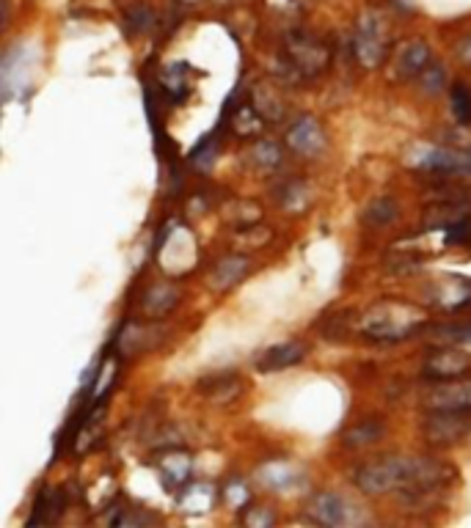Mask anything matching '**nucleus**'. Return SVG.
I'll return each instance as SVG.
<instances>
[{
    "mask_svg": "<svg viewBox=\"0 0 471 528\" xmlns=\"http://www.w3.org/2000/svg\"><path fill=\"white\" fill-rule=\"evenodd\" d=\"M419 168L430 173H471V152H452V149H428L419 155Z\"/></svg>",
    "mask_w": 471,
    "mask_h": 528,
    "instance_id": "nucleus-19",
    "label": "nucleus"
},
{
    "mask_svg": "<svg viewBox=\"0 0 471 528\" xmlns=\"http://www.w3.org/2000/svg\"><path fill=\"white\" fill-rule=\"evenodd\" d=\"M353 56L364 69H378L391 53V31L381 11L369 9L359 17L353 28Z\"/></svg>",
    "mask_w": 471,
    "mask_h": 528,
    "instance_id": "nucleus-3",
    "label": "nucleus"
},
{
    "mask_svg": "<svg viewBox=\"0 0 471 528\" xmlns=\"http://www.w3.org/2000/svg\"><path fill=\"white\" fill-rule=\"evenodd\" d=\"M397 218H400V204H397L391 195H383L367 207L364 226H369V229H386V226H391Z\"/></svg>",
    "mask_w": 471,
    "mask_h": 528,
    "instance_id": "nucleus-28",
    "label": "nucleus"
},
{
    "mask_svg": "<svg viewBox=\"0 0 471 528\" xmlns=\"http://www.w3.org/2000/svg\"><path fill=\"white\" fill-rule=\"evenodd\" d=\"M220 495L227 501V507H232V509H243L248 504V498H251V493H248V487L240 479H232L229 485H223Z\"/></svg>",
    "mask_w": 471,
    "mask_h": 528,
    "instance_id": "nucleus-37",
    "label": "nucleus"
},
{
    "mask_svg": "<svg viewBox=\"0 0 471 528\" xmlns=\"http://www.w3.org/2000/svg\"><path fill=\"white\" fill-rule=\"evenodd\" d=\"M428 328L425 309L405 300H381V303L356 314L353 331L369 344H397Z\"/></svg>",
    "mask_w": 471,
    "mask_h": 528,
    "instance_id": "nucleus-1",
    "label": "nucleus"
},
{
    "mask_svg": "<svg viewBox=\"0 0 471 528\" xmlns=\"http://www.w3.org/2000/svg\"><path fill=\"white\" fill-rule=\"evenodd\" d=\"M386 264H389L391 272H400L403 275V272L419 270L421 267V256H416V254H397V256H389Z\"/></svg>",
    "mask_w": 471,
    "mask_h": 528,
    "instance_id": "nucleus-40",
    "label": "nucleus"
},
{
    "mask_svg": "<svg viewBox=\"0 0 471 528\" xmlns=\"http://www.w3.org/2000/svg\"><path fill=\"white\" fill-rule=\"evenodd\" d=\"M421 303L433 311L458 314L471 309V279L468 275H438L421 289Z\"/></svg>",
    "mask_w": 471,
    "mask_h": 528,
    "instance_id": "nucleus-5",
    "label": "nucleus"
},
{
    "mask_svg": "<svg viewBox=\"0 0 471 528\" xmlns=\"http://www.w3.org/2000/svg\"><path fill=\"white\" fill-rule=\"evenodd\" d=\"M155 520V515L143 512L141 507H121V512L111 517V525H152Z\"/></svg>",
    "mask_w": 471,
    "mask_h": 528,
    "instance_id": "nucleus-34",
    "label": "nucleus"
},
{
    "mask_svg": "<svg viewBox=\"0 0 471 528\" xmlns=\"http://www.w3.org/2000/svg\"><path fill=\"white\" fill-rule=\"evenodd\" d=\"M309 356V347L304 341H282L267 347L262 356L257 358V371L270 374V371H284L290 366H297Z\"/></svg>",
    "mask_w": 471,
    "mask_h": 528,
    "instance_id": "nucleus-16",
    "label": "nucleus"
},
{
    "mask_svg": "<svg viewBox=\"0 0 471 528\" xmlns=\"http://www.w3.org/2000/svg\"><path fill=\"white\" fill-rule=\"evenodd\" d=\"M405 476H408V457H397V455H386L378 460H369L361 463L353 471V485L369 495H386L391 490H400L405 485Z\"/></svg>",
    "mask_w": 471,
    "mask_h": 528,
    "instance_id": "nucleus-4",
    "label": "nucleus"
},
{
    "mask_svg": "<svg viewBox=\"0 0 471 528\" xmlns=\"http://www.w3.org/2000/svg\"><path fill=\"white\" fill-rule=\"evenodd\" d=\"M116 344L124 352H146L155 347V331L143 328V325H130V328H121L116 336Z\"/></svg>",
    "mask_w": 471,
    "mask_h": 528,
    "instance_id": "nucleus-30",
    "label": "nucleus"
},
{
    "mask_svg": "<svg viewBox=\"0 0 471 528\" xmlns=\"http://www.w3.org/2000/svg\"><path fill=\"white\" fill-rule=\"evenodd\" d=\"M177 4H182V6H198V4H205V0H177Z\"/></svg>",
    "mask_w": 471,
    "mask_h": 528,
    "instance_id": "nucleus-42",
    "label": "nucleus"
},
{
    "mask_svg": "<svg viewBox=\"0 0 471 528\" xmlns=\"http://www.w3.org/2000/svg\"><path fill=\"white\" fill-rule=\"evenodd\" d=\"M419 405L425 410H471V377L436 380L421 394Z\"/></svg>",
    "mask_w": 471,
    "mask_h": 528,
    "instance_id": "nucleus-9",
    "label": "nucleus"
},
{
    "mask_svg": "<svg viewBox=\"0 0 471 528\" xmlns=\"http://www.w3.org/2000/svg\"><path fill=\"white\" fill-rule=\"evenodd\" d=\"M273 201L287 212H304L312 204V187L301 176H287L284 182L273 187Z\"/></svg>",
    "mask_w": 471,
    "mask_h": 528,
    "instance_id": "nucleus-22",
    "label": "nucleus"
},
{
    "mask_svg": "<svg viewBox=\"0 0 471 528\" xmlns=\"http://www.w3.org/2000/svg\"><path fill=\"white\" fill-rule=\"evenodd\" d=\"M455 56H458V61L471 72V36H463V39L455 44Z\"/></svg>",
    "mask_w": 471,
    "mask_h": 528,
    "instance_id": "nucleus-41",
    "label": "nucleus"
},
{
    "mask_svg": "<svg viewBox=\"0 0 471 528\" xmlns=\"http://www.w3.org/2000/svg\"><path fill=\"white\" fill-rule=\"evenodd\" d=\"M287 146L297 157L317 160L328 149V138L314 116H297L287 130Z\"/></svg>",
    "mask_w": 471,
    "mask_h": 528,
    "instance_id": "nucleus-10",
    "label": "nucleus"
},
{
    "mask_svg": "<svg viewBox=\"0 0 471 528\" xmlns=\"http://www.w3.org/2000/svg\"><path fill=\"white\" fill-rule=\"evenodd\" d=\"M466 374H471V352L455 344H441L425 358V363H421V377H425L428 383L452 380V377H466Z\"/></svg>",
    "mask_w": 471,
    "mask_h": 528,
    "instance_id": "nucleus-8",
    "label": "nucleus"
},
{
    "mask_svg": "<svg viewBox=\"0 0 471 528\" xmlns=\"http://www.w3.org/2000/svg\"><path fill=\"white\" fill-rule=\"evenodd\" d=\"M248 160L254 163L257 171L262 173H270V171H276L282 163H284V149L276 143V141H257L251 146V152H248Z\"/></svg>",
    "mask_w": 471,
    "mask_h": 528,
    "instance_id": "nucleus-29",
    "label": "nucleus"
},
{
    "mask_svg": "<svg viewBox=\"0 0 471 528\" xmlns=\"http://www.w3.org/2000/svg\"><path fill=\"white\" fill-rule=\"evenodd\" d=\"M215 152H218V138H215V135H207L202 143H198V146L193 149L190 160L198 163V165H210V163L215 160Z\"/></svg>",
    "mask_w": 471,
    "mask_h": 528,
    "instance_id": "nucleus-38",
    "label": "nucleus"
},
{
    "mask_svg": "<svg viewBox=\"0 0 471 528\" xmlns=\"http://www.w3.org/2000/svg\"><path fill=\"white\" fill-rule=\"evenodd\" d=\"M66 504H69V498H66V490L64 487H42L36 501H34V512L28 517V528L34 525H53L64 517L66 512Z\"/></svg>",
    "mask_w": 471,
    "mask_h": 528,
    "instance_id": "nucleus-17",
    "label": "nucleus"
},
{
    "mask_svg": "<svg viewBox=\"0 0 471 528\" xmlns=\"http://www.w3.org/2000/svg\"><path fill=\"white\" fill-rule=\"evenodd\" d=\"M430 61H433L430 44L425 39H408L405 44L397 47L391 74L397 80H416Z\"/></svg>",
    "mask_w": 471,
    "mask_h": 528,
    "instance_id": "nucleus-12",
    "label": "nucleus"
},
{
    "mask_svg": "<svg viewBox=\"0 0 471 528\" xmlns=\"http://www.w3.org/2000/svg\"><path fill=\"white\" fill-rule=\"evenodd\" d=\"M383 435H386V421L369 416V418L356 421L353 426H347V430L342 432V446L347 451H361V448H369L378 440H383Z\"/></svg>",
    "mask_w": 471,
    "mask_h": 528,
    "instance_id": "nucleus-23",
    "label": "nucleus"
},
{
    "mask_svg": "<svg viewBox=\"0 0 471 528\" xmlns=\"http://www.w3.org/2000/svg\"><path fill=\"white\" fill-rule=\"evenodd\" d=\"M227 121H229V127L237 138H254L265 127V119L257 113L251 99H243V103H237V105H235V99H229Z\"/></svg>",
    "mask_w": 471,
    "mask_h": 528,
    "instance_id": "nucleus-24",
    "label": "nucleus"
},
{
    "mask_svg": "<svg viewBox=\"0 0 471 528\" xmlns=\"http://www.w3.org/2000/svg\"><path fill=\"white\" fill-rule=\"evenodd\" d=\"M243 523H245L248 528H270L273 523H276V512L267 509V507L254 504V507H248V509L243 512Z\"/></svg>",
    "mask_w": 471,
    "mask_h": 528,
    "instance_id": "nucleus-36",
    "label": "nucleus"
},
{
    "mask_svg": "<svg viewBox=\"0 0 471 528\" xmlns=\"http://www.w3.org/2000/svg\"><path fill=\"white\" fill-rule=\"evenodd\" d=\"M331 66V47L328 42L304 31V28H292L287 31L282 42V53L276 58V72L279 80L287 86H304L314 78H320L322 72Z\"/></svg>",
    "mask_w": 471,
    "mask_h": 528,
    "instance_id": "nucleus-2",
    "label": "nucleus"
},
{
    "mask_svg": "<svg viewBox=\"0 0 471 528\" xmlns=\"http://www.w3.org/2000/svg\"><path fill=\"white\" fill-rule=\"evenodd\" d=\"M232 240H235L237 250L248 254V250H259L267 242H273V229H270V226H265L262 220H257V223H248V226H237Z\"/></svg>",
    "mask_w": 471,
    "mask_h": 528,
    "instance_id": "nucleus-27",
    "label": "nucleus"
},
{
    "mask_svg": "<svg viewBox=\"0 0 471 528\" xmlns=\"http://www.w3.org/2000/svg\"><path fill=\"white\" fill-rule=\"evenodd\" d=\"M180 495H177V504L185 509V512H190V515H196V512H210L212 509V504H215V490L207 485V482H188L182 490H177Z\"/></svg>",
    "mask_w": 471,
    "mask_h": 528,
    "instance_id": "nucleus-26",
    "label": "nucleus"
},
{
    "mask_svg": "<svg viewBox=\"0 0 471 528\" xmlns=\"http://www.w3.org/2000/svg\"><path fill=\"white\" fill-rule=\"evenodd\" d=\"M248 99L257 108V113L267 121V124H279L287 116V99L282 96V91L270 83H254L248 88Z\"/></svg>",
    "mask_w": 471,
    "mask_h": 528,
    "instance_id": "nucleus-20",
    "label": "nucleus"
},
{
    "mask_svg": "<svg viewBox=\"0 0 471 528\" xmlns=\"http://www.w3.org/2000/svg\"><path fill=\"white\" fill-rule=\"evenodd\" d=\"M185 74H188V64H174L163 74V91L174 99V103H182V99L188 96V91H190Z\"/></svg>",
    "mask_w": 471,
    "mask_h": 528,
    "instance_id": "nucleus-32",
    "label": "nucleus"
},
{
    "mask_svg": "<svg viewBox=\"0 0 471 528\" xmlns=\"http://www.w3.org/2000/svg\"><path fill=\"white\" fill-rule=\"evenodd\" d=\"M446 80H450V78H446V66L438 64V61H430L416 78V86H419L421 94L433 96V94H441L446 88Z\"/></svg>",
    "mask_w": 471,
    "mask_h": 528,
    "instance_id": "nucleus-31",
    "label": "nucleus"
},
{
    "mask_svg": "<svg viewBox=\"0 0 471 528\" xmlns=\"http://www.w3.org/2000/svg\"><path fill=\"white\" fill-rule=\"evenodd\" d=\"M444 240H446V245L471 248V215H466L463 220L452 223L450 229H444Z\"/></svg>",
    "mask_w": 471,
    "mask_h": 528,
    "instance_id": "nucleus-35",
    "label": "nucleus"
},
{
    "mask_svg": "<svg viewBox=\"0 0 471 528\" xmlns=\"http://www.w3.org/2000/svg\"><path fill=\"white\" fill-rule=\"evenodd\" d=\"M127 22H130L133 34H143V31H149V28H155V14L149 11V9H143V6H135V9L127 14Z\"/></svg>",
    "mask_w": 471,
    "mask_h": 528,
    "instance_id": "nucleus-39",
    "label": "nucleus"
},
{
    "mask_svg": "<svg viewBox=\"0 0 471 528\" xmlns=\"http://www.w3.org/2000/svg\"><path fill=\"white\" fill-rule=\"evenodd\" d=\"M450 103H452V113L460 124H471V88L466 83H452L450 91Z\"/></svg>",
    "mask_w": 471,
    "mask_h": 528,
    "instance_id": "nucleus-33",
    "label": "nucleus"
},
{
    "mask_svg": "<svg viewBox=\"0 0 471 528\" xmlns=\"http://www.w3.org/2000/svg\"><path fill=\"white\" fill-rule=\"evenodd\" d=\"M155 468L160 473V479L168 490H182L190 482V471H193V457L182 448H166L158 455Z\"/></svg>",
    "mask_w": 471,
    "mask_h": 528,
    "instance_id": "nucleus-14",
    "label": "nucleus"
},
{
    "mask_svg": "<svg viewBox=\"0 0 471 528\" xmlns=\"http://www.w3.org/2000/svg\"><path fill=\"white\" fill-rule=\"evenodd\" d=\"M466 215H471L468 198H436L425 212V226L428 229H450L452 223L463 220Z\"/></svg>",
    "mask_w": 471,
    "mask_h": 528,
    "instance_id": "nucleus-21",
    "label": "nucleus"
},
{
    "mask_svg": "<svg viewBox=\"0 0 471 528\" xmlns=\"http://www.w3.org/2000/svg\"><path fill=\"white\" fill-rule=\"evenodd\" d=\"M257 479L273 493H290L295 487H301L306 476L304 468L292 460H267L265 465H259Z\"/></svg>",
    "mask_w": 471,
    "mask_h": 528,
    "instance_id": "nucleus-13",
    "label": "nucleus"
},
{
    "mask_svg": "<svg viewBox=\"0 0 471 528\" xmlns=\"http://www.w3.org/2000/svg\"><path fill=\"white\" fill-rule=\"evenodd\" d=\"M248 272H251V259H248V254H243V250H235V254L215 262L210 272V287L215 292H227L237 287Z\"/></svg>",
    "mask_w": 471,
    "mask_h": 528,
    "instance_id": "nucleus-18",
    "label": "nucleus"
},
{
    "mask_svg": "<svg viewBox=\"0 0 471 528\" xmlns=\"http://www.w3.org/2000/svg\"><path fill=\"white\" fill-rule=\"evenodd\" d=\"M180 300H182V292H180V287L177 284H152L149 287L143 295H141V303H138V309H141V314L146 317V319H163V317H168L174 309L180 306Z\"/></svg>",
    "mask_w": 471,
    "mask_h": 528,
    "instance_id": "nucleus-15",
    "label": "nucleus"
},
{
    "mask_svg": "<svg viewBox=\"0 0 471 528\" xmlns=\"http://www.w3.org/2000/svg\"><path fill=\"white\" fill-rule=\"evenodd\" d=\"M428 339H430L433 344L468 347V344H471V319H455V322L428 325Z\"/></svg>",
    "mask_w": 471,
    "mask_h": 528,
    "instance_id": "nucleus-25",
    "label": "nucleus"
},
{
    "mask_svg": "<svg viewBox=\"0 0 471 528\" xmlns=\"http://www.w3.org/2000/svg\"><path fill=\"white\" fill-rule=\"evenodd\" d=\"M245 383L237 371H212L196 383V394L215 408H229L243 396Z\"/></svg>",
    "mask_w": 471,
    "mask_h": 528,
    "instance_id": "nucleus-11",
    "label": "nucleus"
},
{
    "mask_svg": "<svg viewBox=\"0 0 471 528\" xmlns=\"http://www.w3.org/2000/svg\"><path fill=\"white\" fill-rule=\"evenodd\" d=\"M306 517L312 523H317V525H331V528L359 523L356 507L344 495L331 493V490H320V493L309 495V501H306Z\"/></svg>",
    "mask_w": 471,
    "mask_h": 528,
    "instance_id": "nucleus-7",
    "label": "nucleus"
},
{
    "mask_svg": "<svg viewBox=\"0 0 471 528\" xmlns=\"http://www.w3.org/2000/svg\"><path fill=\"white\" fill-rule=\"evenodd\" d=\"M471 435V410H428L421 438L436 448L460 446Z\"/></svg>",
    "mask_w": 471,
    "mask_h": 528,
    "instance_id": "nucleus-6",
    "label": "nucleus"
}]
</instances>
